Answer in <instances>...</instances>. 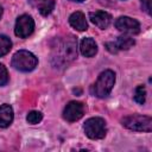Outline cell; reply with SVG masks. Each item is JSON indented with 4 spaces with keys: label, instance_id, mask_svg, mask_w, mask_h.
Listing matches in <instances>:
<instances>
[{
    "label": "cell",
    "instance_id": "7",
    "mask_svg": "<svg viewBox=\"0 0 152 152\" xmlns=\"http://www.w3.org/2000/svg\"><path fill=\"white\" fill-rule=\"evenodd\" d=\"M115 27L124 34H137L140 32L139 21L129 17H119L115 20Z\"/></svg>",
    "mask_w": 152,
    "mask_h": 152
},
{
    "label": "cell",
    "instance_id": "19",
    "mask_svg": "<svg viewBox=\"0 0 152 152\" xmlns=\"http://www.w3.org/2000/svg\"><path fill=\"white\" fill-rule=\"evenodd\" d=\"M140 1H141V7H142V10H144L147 14H151L152 0H140Z\"/></svg>",
    "mask_w": 152,
    "mask_h": 152
},
{
    "label": "cell",
    "instance_id": "14",
    "mask_svg": "<svg viewBox=\"0 0 152 152\" xmlns=\"http://www.w3.org/2000/svg\"><path fill=\"white\" fill-rule=\"evenodd\" d=\"M114 43H115L118 50H128V49H131L135 44L134 39L131 36H128V34L119 36Z\"/></svg>",
    "mask_w": 152,
    "mask_h": 152
},
{
    "label": "cell",
    "instance_id": "13",
    "mask_svg": "<svg viewBox=\"0 0 152 152\" xmlns=\"http://www.w3.org/2000/svg\"><path fill=\"white\" fill-rule=\"evenodd\" d=\"M13 108L10 104L0 106V128L8 127L13 121Z\"/></svg>",
    "mask_w": 152,
    "mask_h": 152
},
{
    "label": "cell",
    "instance_id": "22",
    "mask_svg": "<svg viewBox=\"0 0 152 152\" xmlns=\"http://www.w3.org/2000/svg\"><path fill=\"white\" fill-rule=\"evenodd\" d=\"M71 1H76V2H82V1H84V0H71Z\"/></svg>",
    "mask_w": 152,
    "mask_h": 152
},
{
    "label": "cell",
    "instance_id": "11",
    "mask_svg": "<svg viewBox=\"0 0 152 152\" xmlns=\"http://www.w3.org/2000/svg\"><path fill=\"white\" fill-rule=\"evenodd\" d=\"M69 24L71 25V27H74L75 30L77 31H86L88 28V24H87V20H86V15L77 11V12H74L70 17H69Z\"/></svg>",
    "mask_w": 152,
    "mask_h": 152
},
{
    "label": "cell",
    "instance_id": "15",
    "mask_svg": "<svg viewBox=\"0 0 152 152\" xmlns=\"http://www.w3.org/2000/svg\"><path fill=\"white\" fill-rule=\"evenodd\" d=\"M11 49H12L11 39L5 34H0V57L7 55Z\"/></svg>",
    "mask_w": 152,
    "mask_h": 152
},
{
    "label": "cell",
    "instance_id": "2",
    "mask_svg": "<svg viewBox=\"0 0 152 152\" xmlns=\"http://www.w3.org/2000/svg\"><path fill=\"white\" fill-rule=\"evenodd\" d=\"M115 84V74L112 70L102 71L93 86V94L100 99L107 97Z\"/></svg>",
    "mask_w": 152,
    "mask_h": 152
},
{
    "label": "cell",
    "instance_id": "5",
    "mask_svg": "<svg viewBox=\"0 0 152 152\" xmlns=\"http://www.w3.org/2000/svg\"><path fill=\"white\" fill-rule=\"evenodd\" d=\"M84 133L89 139L93 140H97V139H102L106 137L107 133V126H106V121L102 118H90L84 122L83 126Z\"/></svg>",
    "mask_w": 152,
    "mask_h": 152
},
{
    "label": "cell",
    "instance_id": "1",
    "mask_svg": "<svg viewBox=\"0 0 152 152\" xmlns=\"http://www.w3.org/2000/svg\"><path fill=\"white\" fill-rule=\"evenodd\" d=\"M56 55L53 58L57 59L58 63L68 64L77 57V40L74 36L65 37L63 39L57 40V45L53 48Z\"/></svg>",
    "mask_w": 152,
    "mask_h": 152
},
{
    "label": "cell",
    "instance_id": "9",
    "mask_svg": "<svg viewBox=\"0 0 152 152\" xmlns=\"http://www.w3.org/2000/svg\"><path fill=\"white\" fill-rule=\"evenodd\" d=\"M89 19L91 23L101 30L107 28L112 23V15L106 11H95L89 13Z\"/></svg>",
    "mask_w": 152,
    "mask_h": 152
},
{
    "label": "cell",
    "instance_id": "6",
    "mask_svg": "<svg viewBox=\"0 0 152 152\" xmlns=\"http://www.w3.org/2000/svg\"><path fill=\"white\" fill-rule=\"evenodd\" d=\"M33 30H34V21L31 15L23 14L18 17L14 27L15 36H18L19 38H27L28 36L32 34Z\"/></svg>",
    "mask_w": 152,
    "mask_h": 152
},
{
    "label": "cell",
    "instance_id": "3",
    "mask_svg": "<svg viewBox=\"0 0 152 152\" xmlns=\"http://www.w3.org/2000/svg\"><path fill=\"white\" fill-rule=\"evenodd\" d=\"M38 64V58L27 50H19L12 57V66L19 71H32Z\"/></svg>",
    "mask_w": 152,
    "mask_h": 152
},
{
    "label": "cell",
    "instance_id": "4",
    "mask_svg": "<svg viewBox=\"0 0 152 152\" xmlns=\"http://www.w3.org/2000/svg\"><path fill=\"white\" fill-rule=\"evenodd\" d=\"M122 126L135 132H151L152 131V119L146 115L133 114L125 116L122 120Z\"/></svg>",
    "mask_w": 152,
    "mask_h": 152
},
{
    "label": "cell",
    "instance_id": "21",
    "mask_svg": "<svg viewBox=\"0 0 152 152\" xmlns=\"http://www.w3.org/2000/svg\"><path fill=\"white\" fill-rule=\"evenodd\" d=\"M1 15H2V7H1V5H0V18H1Z\"/></svg>",
    "mask_w": 152,
    "mask_h": 152
},
{
    "label": "cell",
    "instance_id": "8",
    "mask_svg": "<svg viewBox=\"0 0 152 152\" xmlns=\"http://www.w3.org/2000/svg\"><path fill=\"white\" fill-rule=\"evenodd\" d=\"M84 114V104L82 102L78 101H70L63 110V118L69 121V122H74L80 120Z\"/></svg>",
    "mask_w": 152,
    "mask_h": 152
},
{
    "label": "cell",
    "instance_id": "20",
    "mask_svg": "<svg viewBox=\"0 0 152 152\" xmlns=\"http://www.w3.org/2000/svg\"><path fill=\"white\" fill-rule=\"evenodd\" d=\"M106 48H107V50H108L109 52H112V53H116V52L119 51L114 42H108V43H106Z\"/></svg>",
    "mask_w": 152,
    "mask_h": 152
},
{
    "label": "cell",
    "instance_id": "12",
    "mask_svg": "<svg viewBox=\"0 0 152 152\" xmlns=\"http://www.w3.org/2000/svg\"><path fill=\"white\" fill-rule=\"evenodd\" d=\"M80 50L84 57H93L97 52V45L93 38H83L80 44Z\"/></svg>",
    "mask_w": 152,
    "mask_h": 152
},
{
    "label": "cell",
    "instance_id": "16",
    "mask_svg": "<svg viewBox=\"0 0 152 152\" xmlns=\"http://www.w3.org/2000/svg\"><path fill=\"white\" fill-rule=\"evenodd\" d=\"M134 100L139 104H144L146 101V89L144 86H138L134 91Z\"/></svg>",
    "mask_w": 152,
    "mask_h": 152
},
{
    "label": "cell",
    "instance_id": "17",
    "mask_svg": "<svg viewBox=\"0 0 152 152\" xmlns=\"http://www.w3.org/2000/svg\"><path fill=\"white\" fill-rule=\"evenodd\" d=\"M42 120H43V114L38 110H31L26 116V121L31 125H37Z\"/></svg>",
    "mask_w": 152,
    "mask_h": 152
},
{
    "label": "cell",
    "instance_id": "18",
    "mask_svg": "<svg viewBox=\"0 0 152 152\" xmlns=\"http://www.w3.org/2000/svg\"><path fill=\"white\" fill-rule=\"evenodd\" d=\"M8 82V72L4 64H0V87L7 84Z\"/></svg>",
    "mask_w": 152,
    "mask_h": 152
},
{
    "label": "cell",
    "instance_id": "10",
    "mask_svg": "<svg viewBox=\"0 0 152 152\" xmlns=\"http://www.w3.org/2000/svg\"><path fill=\"white\" fill-rule=\"evenodd\" d=\"M28 4L37 8L42 15H49L55 8V0H27Z\"/></svg>",
    "mask_w": 152,
    "mask_h": 152
}]
</instances>
